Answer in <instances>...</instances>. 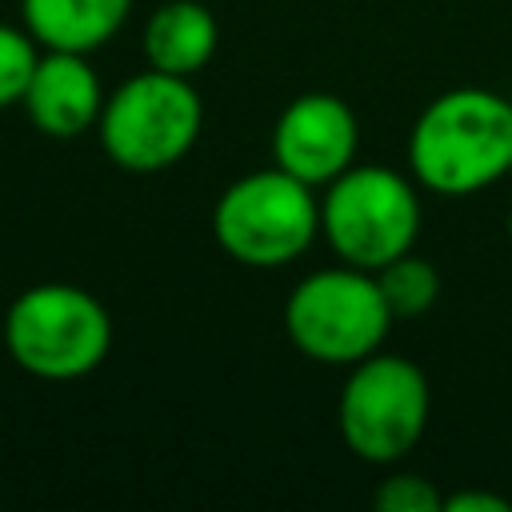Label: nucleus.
<instances>
[{
    "label": "nucleus",
    "mask_w": 512,
    "mask_h": 512,
    "mask_svg": "<svg viewBox=\"0 0 512 512\" xmlns=\"http://www.w3.org/2000/svg\"><path fill=\"white\" fill-rule=\"evenodd\" d=\"M320 232L344 264L384 268L388 260L412 252L420 232L416 188L384 164L344 168L320 200Z\"/></svg>",
    "instance_id": "obj_6"
},
{
    "label": "nucleus",
    "mask_w": 512,
    "mask_h": 512,
    "mask_svg": "<svg viewBox=\"0 0 512 512\" xmlns=\"http://www.w3.org/2000/svg\"><path fill=\"white\" fill-rule=\"evenodd\" d=\"M20 104L36 132L72 140V136L96 128V120L104 112V88H100L96 68L84 60V52L44 48Z\"/></svg>",
    "instance_id": "obj_9"
},
{
    "label": "nucleus",
    "mask_w": 512,
    "mask_h": 512,
    "mask_svg": "<svg viewBox=\"0 0 512 512\" xmlns=\"http://www.w3.org/2000/svg\"><path fill=\"white\" fill-rule=\"evenodd\" d=\"M444 512H512V500L496 496V492H480V488H464L444 496Z\"/></svg>",
    "instance_id": "obj_15"
},
{
    "label": "nucleus",
    "mask_w": 512,
    "mask_h": 512,
    "mask_svg": "<svg viewBox=\"0 0 512 512\" xmlns=\"http://www.w3.org/2000/svg\"><path fill=\"white\" fill-rule=\"evenodd\" d=\"M200 120L204 104L188 76L148 68L104 96L96 132L112 164L128 172H164L192 152Z\"/></svg>",
    "instance_id": "obj_5"
},
{
    "label": "nucleus",
    "mask_w": 512,
    "mask_h": 512,
    "mask_svg": "<svg viewBox=\"0 0 512 512\" xmlns=\"http://www.w3.org/2000/svg\"><path fill=\"white\" fill-rule=\"evenodd\" d=\"M112 348L104 304L76 284H32L4 312V352L28 376L80 380Z\"/></svg>",
    "instance_id": "obj_2"
},
{
    "label": "nucleus",
    "mask_w": 512,
    "mask_h": 512,
    "mask_svg": "<svg viewBox=\"0 0 512 512\" xmlns=\"http://www.w3.org/2000/svg\"><path fill=\"white\" fill-rule=\"evenodd\" d=\"M372 504L380 512H444V496L436 492L432 480L416 472H392L376 484Z\"/></svg>",
    "instance_id": "obj_14"
},
{
    "label": "nucleus",
    "mask_w": 512,
    "mask_h": 512,
    "mask_svg": "<svg viewBox=\"0 0 512 512\" xmlns=\"http://www.w3.org/2000/svg\"><path fill=\"white\" fill-rule=\"evenodd\" d=\"M36 60H40V52H36L32 32L0 24V108H12L24 100Z\"/></svg>",
    "instance_id": "obj_13"
},
{
    "label": "nucleus",
    "mask_w": 512,
    "mask_h": 512,
    "mask_svg": "<svg viewBox=\"0 0 512 512\" xmlns=\"http://www.w3.org/2000/svg\"><path fill=\"white\" fill-rule=\"evenodd\" d=\"M216 16L196 0H164L144 24V56L148 68L192 76L216 52Z\"/></svg>",
    "instance_id": "obj_11"
},
{
    "label": "nucleus",
    "mask_w": 512,
    "mask_h": 512,
    "mask_svg": "<svg viewBox=\"0 0 512 512\" xmlns=\"http://www.w3.org/2000/svg\"><path fill=\"white\" fill-rule=\"evenodd\" d=\"M376 284H380V292H384V300L392 308V320L424 316L440 296V272L428 260L412 256V252H404V256L388 260L384 268H376Z\"/></svg>",
    "instance_id": "obj_12"
},
{
    "label": "nucleus",
    "mask_w": 512,
    "mask_h": 512,
    "mask_svg": "<svg viewBox=\"0 0 512 512\" xmlns=\"http://www.w3.org/2000/svg\"><path fill=\"white\" fill-rule=\"evenodd\" d=\"M320 232V204L312 184L296 180L292 172L260 168L232 180L216 208H212V236L216 244L248 268H284Z\"/></svg>",
    "instance_id": "obj_4"
},
{
    "label": "nucleus",
    "mask_w": 512,
    "mask_h": 512,
    "mask_svg": "<svg viewBox=\"0 0 512 512\" xmlns=\"http://www.w3.org/2000/svg\"><path fill=\"white\" fill-rule=\"evenodd\" d=\"M508 240H512V208H508Z\"/></svg>",
    "instance_id": "obj_16"
},
{
    "label": "nucleus",
    "mask_w": 512,
    "mask_h": 512,
    "mask_svg": "<svg viewBox=\"0 0 512 512\" xmlns=\"http://www.w3.org/2000/svg\"><path fill=\"white\" fill-rule=\"evenodd\" d=\"M412 176L436 196H472L512 172V104L488 88L436 96L408 136Z\"/></svg>",
    "instance_id": "obj_1"
},
{
    "label": "nucleus",
    "mask_w": 512,
    "mask_h": 512,
    "mask_svg": "<svg viewBox=\"0 0 512 512\" xmlns=\"http://www.w3.org/2000/svg\"><path fill=\"white\" fill-rule=\"evenodd\" d=\"M392 328V308L376 272L340 264L304 276L284 300V332L316 364H344L380 352Z\"/></svg>",
    "instance_id": "obj_3"
},
{
    "label": "nucleus",
    "mask_w": 512,
    "mask_h": 512,
    "mask_svg": "<svg viewBox=\"0 0 512 512\" xmlns=\"http://www.w3.org/2000/svg\"><path fill=\"white\" fill-rule=\"evenodd\" d=\"M428 404L432 392L420 364L392 352H372L352 364L340 388L336 424L352 456L368 464H396L424 436Z\"/></svg>",
    "instance_id": "obj_7"
},
{
    "label": "nucleus",
    "mask_w": 512,
    "mask_h": 512,
    "mask_svg": "<svg viewBox=\"0 0 512 512\" xmlns=\"http://www.w3.org/2000/svg\"><path fill=\"white\" fill-rule=\"evenodd\" d=\"M132 12V0H20L24 28L40 48L92 52L108 44Z\"/></svg>",
    "instance_id": "obj_10"
},
{
    "label": "nucleus",
    "mask_w": 512,
    "mask_h": 512,
    "mask_svg": "<svg viewBox=\"0 0 512 512\" xmlns=\"http://www.w3.org/2000/svg\"><path fill=\"white\" fill-rule=\"evenodd\" d=\"M360 144V128L352 108L332 92H304L296 96L276 128H272V156L284 172L304 184H332L344 168H352Z\"/></svg>",
    "instance_id": "obj_8"
}]
</instances>
